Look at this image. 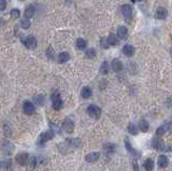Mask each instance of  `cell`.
<instances>
[{"instance_id":"obj_14","label":"cell","mask_w":172,"mask_h":171,"mask_svg":"<svg viewBox=\"0 0 172 171\" xmlns=\"http://www.w3.org/2000/svg\"><path fill=\"white\" fill-rule=\"evenodd\" d=\"M111 67L115 72H119L123 70V62L119 59H113L111 62Z\"/></svg>"},{"instance_id":"obj_17","label":"cell","mask_w":172,"mask_h":171,"mask_svg":"<svg viewBox=\"0 0 172 171\" xmlns=\"http://www.w3.org/2000/svg\"><path fill=\"white\" fill-rule=\"evenodd\" d=\"M157 164H158V166H159L160 168H166L167 166L169 165V159H168V157L166 155H160L158 157Z\"/></svg>"},{"instance_id":"obj_7","label":"cell","mask_w":172,"mask_h":171,"mask_svg":"<svg viewBox=\"0 0 172 171\" xmlns=\"http://www.w3.org/2000/svg\"><path fill=\"white\" fill-rule=\"evenodd\" d=\"M28 159H29V155L27 153H21L19 155H16V157H15L16 162L23 166L26 165V164L28 162Z\"/></svg>"},{"instance_id":"obj_6","label":"cell","mask_w":172,"mask_h":171,"mask_svg":"<svg viewBox=\"0 0 172 171\" xmlns=\"http://www.w3.org/2000/svg\"><path fill=\"white\" fill-rule=\"evenodd\" d=\"M23 111L25 114H34L36 112V107L32 102L30 101H25L24 104H23Z\"/></svg>"},{"instance_id":"obj_31","label":"cell","mask_w":172,"mask_h":171,"mask_svg":"<svg viewBox=\"0 0 172 171\" xmlns=\"http://www.w3.org/2000/svg\"><path fill=\"white\" fill-rule=\"evenodd\" d=\"M10 15L12 17L13 19H19V16H21V11L19 9H12L11 10V12H10Z\"/></svg>"},{"instance_id":"obj_20","label":"cell","mask_w":172,"mask_h":171,"mask_svg":"<svg viewBox=\"0 0 172 171\" xmlns=\"http://www.w3.org/2000/svg\"><path fill=\"white\" fill-rule=\"evenodd\" d=\"M154 162H153V159L152 158H147L145 162H144L143 164V167L144 169L146 171H153L154 170Z\"/></svg>"},{"instance_id":"obj_24","label":"cell","mask_w":172,"mask_h":171,"mask_svg":"<svg viewBox=\"0 0 172 171\" xmlns=\"http://www.w3.org/2000/svg\"><path fill=\"white\" fill-rule=\"evenodd\" d=\"M139 129H140L141 131H143V132H146V131H148V129H150V124L147 123V121L142 119V121H140V123H139Z\"/></svg>"},{"instance_id":"obj_33","label":"cell","mask_w":172,"mask_h":171,"mask_svg":"<svg viewBox=\"0 0 172 171\" xmlns=\"http://www.w3.org/2000/svg\"><path fill=\"white\" fill-rule=\"evenodd\" d=\"M46 56L49 57L50 59H54L55 58V52H54V49L52 47H49L46 49Z\"/></svg>"},{"instance_id":"obj_37","label":"cell","mask_w":172,"mask_h":171,"mask_svg":"<svg viewBox=\"0 0 172 171\" xmlns=\"http://www.w3.org/2000/svg\"><path fill=\"white\" fill-rule=\"evenodd\" d=\"M4 134H6V136H10V135H11V129H10L8 124L4 125Z\"/></svg>"},{"instance_id":"obj_25","label":"cell","mask_w":172,"mask_h":171,"mask_svg":"<svg viewBox=\"0 0 172 171\" xmlns=\"http://www.w3.org/2000/svg\"><path fill=\"white\" fill-rule=\"evenodd\" d=\"M127 129H128L129 134L132 135V136H136V135H138V132H139V129H138V127L133 124V123H129Z\"/></svg>"},{"instance_id":"obj_16","label":"cell","mask_w":172,"mask_h":171,"mask_svg":"<svg viewBox=\"0 0 172 171\" xmlns=\"http://www.w3.org/2000/svg\"><path fill=\"white\" fill-rule=\"evenodd\" d=\"M36 6L34 4H29L27 8L25 9V17H27V19H30V17H32V16L36 14Z\"/></svg>"},{"instance_id":"obj_30","label":"cell","mask_w":172,"mask_h":171,"mask_svg":"<svg viewBox=\"0 0 172 171\" xmlns=\"http://www.w3.org/2000/svg\"><path fill=\"white\" fill-rule=\"evenodd\" d=\"M34 102L37 103L38 106H43L44 104V100H45V98H44L43 95H38V96H36L34 98Z\"/></svg>"},{"instance_id":"obj_9","label":"cell","mask_w":172,"mask_h":171,"mask_svg":"<svg viewBox=\"0 0 172 171\" xmlns=\"http://www.w3.org/2000/svg\"><path fill=\"white\" fill-rule=\"evenodd\" d=\"M2 150L6 155H11L12 152L14 151V145L9 141H3L2 142Z\"/></svg>"},{"instance_id":"obj_13","label":"cell","mask_w":172,"mask_h":171,"mask_svg":"<svg viewBox=\"0 0 172 171\" xmlns=\"http://www.w3.org/2000/svg\"><path fill=\"white\" fill-rule=\"evenodd\" d=\"M117 36L122 40L127 39V37H128V30H127L125 26H119L118 28H117Z\"/></svg>"},{"instance_id":"obj_26","label":"cell","mask_w":172,"mask_h":171,"mask_svg":"<svg viewBox=\"0 0 172 171\" xmlns=\"http://www.w3.org/2000/svg\"><path fill=\"white\" fill-rule=\"evenodd\" d=\"M167 131H168V126H167V125H161L160 127L157 128L156 136L157 137H161V136H163V135L166 134Z\"/></svg>"},{"instance_id":"obj_5","label":"cell","mask_w":172,"mask_h":171,"mask_svg":"<svg viewBox=\"0 0 172 171\" xmlns=\"http://www.w3.org/2000/svg\"><path fill=\"white\" fill-rule=\"evenodd\" d=\"M63 128L66 132L71 134V132H73V130H74V122L72 121L70 117H67L63 123Z\"/></svg>"},{"instance_id":"obj_11","label":"cell","mask_w":172,"mask_h":171,"mask_svg":"<svg viewBox=\"0 0 172 171\" xmlns=\"http://www.w3.org/2000/svg\"><path fill=\"white\" fill-rule=\"evenodd\" d=\"M152 145L156 150H161V151L165 150V142L160 138H154L153 141H152Z\"/></svg>"},{"instance_id":"obj_12","label":"cell","mask_w":172,"mask_h":171,"mask_svg":"<svg viewBox=\"0 0 172 171\" xmlns=\"http://www.w3.org/2000/svg\"><path fill=\"white\" fill-rule=\"evenodd\" d=\"M123 53L127 57H132L135 55V47L130 44H126L125 47H123Z\"/></svg>"},{"instance_id":"obj_18","label":"cell","mask_w":172,"mask_h":171,"mask_svg":"<svg viewBox=\"0 0 172 171\" xmlns=\"http://www.w3.org/2000/svg\"><path fill=\"white\" fill-rule=\"evenodd\" d=\"M69 59H70V55H69L68 52H63L57 56V62L59 64H65V62H68Z\"/></svg>"},{"instance_id":"obj_32","label":"cell","mask_w":172,"mask_h":171,"mask_svg":"<svg viewBox=\"0 0 172 171\" xmlns=\"http://www.w3.org/2000/svg\"><path fill=\"white\" fill-rule=\"evenodd\" d=\"M21 27L23 29H28L30 27V21H29V19H27V17L23 19L21 21Z\"/></svg>"},{"instance_id":"obj_39","label":"cell","mask_w":172,"mask_h":171,"mask_svg":"<svg viewBox=\"0 0 172 171\" xmlns=\"http://www.w3.org/2000/svg\"><path fill=\"white\" fill-rule=\"evenodd\" d=\"M3 24H4V21H3L2 19H0V27H2Z\"/></svg>"},{"instance_id":"obj_3","label":"cell","mask_w":172,"mask_h":171,"mask_svg":"<svg viewBox=\"0 0 172 171\" xmlns=\"http://www.w3.org/2000/svg\"><path fill=\"white\" fill-rule=\"evenodd\" d=\"M121 11H122V14H123V16H124V19H125L126 22L131 23L132 17H133V15H132V8L131 6H128V4H124V6H122Z\"/></svg>"},{"instance_id":"obj_41","label":"cell","mask_w":172,"mask_h":171,"mask_svg":"<svg viewBox=\"0 0 172 171\" xmlns=\"http://www.w3.org/2000/svg\"><path fill=\"white\" fill-rule=\"evenodd\" d=\"M170 54H171V57H172V47L170 49Z\"/></svg>"},{"instance_id":"obj_38","label":"cell","mask_w":172,"mask_h":171,"mask_svg":"<svg viewBox=\"0 0 172 171\" xmlns=\"http://www.w3.org/2000/svg\"><path fill=\"white\" fill-rule=\"evenodd\" d=\"M163 151H166V152H172V144H169V145H167V147H165Z\"/></svg>"},{"instance_id":"obj_2","label":"cell","mask_w":172,"mask_h":171,"mask_svg":"<svg viewBox=\"0 0 172 171\" xmlns=\"http://www.w3.org/2000/svg\"><path fill=\"white\" fill-rule=\"evenodd\" d=\"M22 42L27 49H29V50H34V49H36L38 45L37 39H36L34 36H28V37H26V38H23Z\"/></svg>"},{"instance_id":"obj_27","label":"cell","mask_w":172,"mask_h":171,"mask_svg":"<svg viewBox=\"0 0 172 171\" xmlns=\"http://www.w3.org/2000/svg\"><path fill=\"white\" fill-rule=\"evenodd\" d=\"M110 70V65L108 62H103L102 65L100 66V73L101 74H108Z\"/></svg>"},{"instance_id":"obj_21","label":"cell","mask_w":172,"mask_h":171,"mask_svg":"<svg viewBox=\"0 0 172 171\" xmlns=\"http://www.w3.org/2000/svg\"><path fill=\"white\" fill-rule=\"evenodd\" d=\"M81 96L84 98V99H88L89 97L91 96V88L88 86H85L82 88L81 90Z\"/></svg>"},{"instance_id":"obj_36","label":"cell","mask_w":172,"mask_h":171,"mask_svg":"<svg viewBox=\"0 0 172 171\" xmlns=\"http://www.w3.org/2000/svg\"><path fill=\"white\" fill-rule=\"evenodd\" d=\"M38 164V158L36 157V156H34V157H31L30 158V165L32 166V167H36Z\"/></svg>"},{"instance_id":"obj_40","label":"cell","mask_w":172,"mask_h":171,"mask_svg":"<svg viewBox=\"0 0 172 171\" xmlns=\"http://www.w3.org/2000/svg\"><path fill=\"white\" fill-rule=\"evenodd\" d=\"M132 2H136V1H142V0H131Z\"/></svg>"},{"instance_id":"obj_19","label":"cell","mask_w":172,"mask_h":171,"mask_svg":"<svg viewBox=\"0 0 172 171\" xmlns=\"http://www.w3.org/2000/svg\"><path fill=\"white\" fill-rule=\"evenodd\" d=\"M168 15V11L165 8H158L156 11V17L158 19H165Z\"/></svg>"},{"instance_id":"obj_15","label":"cell","mask_w":172,"mask_h":171,"mask_svg":"<svg viewBox=\"0 0 172 171\" xmlns=\"http://www.w3.org/2000/svg\"><path fill=\"white\" fill-rule=\"evenodd\" d=\"M52 101H53V109L56 110V111H58V110H60L61 108H63L64 106V101L63 99L59 97H56V98H54V99H52Z\"/></svg>"},{"instance_id":"obj_23","label":"cell","mask_w":172,"mask_h":171,"mask_svg":"<svg viewBox=\"0 0 172 171\" xmlns=\"http://www.w3.org/2000/svg\"><path fill=\"white\" fill-rule=\"evenodd\" d=\"M106 40L109 42V45H113V47H115V45H117L119 43V41L117 40V37L114 34H109V37L106 38Z\"/></svg>"},{"instance_id":"obj_28","label":"cell","mask_w":172,"mask_h":171,"mask_svg":"<svg viewBox=\"0 0 172 171\" xmlns=\"http://www.w3.org/2000/svg\"><path fill=\"white\" fill-rule=\"evenodd\" d=\"M103 149H104L106 154H112V153H114V151H115V144H113V143H108V144H106V145L103 146Z\"/></svg>"},{"instance_id":"obj_29","label":"cell","mask_w":172,"mask_h":171,"mask_svg":"<svg viewBox=\"0 0 172 171\" xmlns=\"http://www.w3.org/2000/svg\"><path fill=\"white\" fill-rule=\"evenodd\" d=\"M96 55H97V53H96V50H95V49H93V47L88 49V50L86 51V53H85V56L87 57V58H89V59L95 58V57H96Z\"/></svg>"},{"instance_id":"obj_42","label":"cell","mask_w":172,"mask_h":171,"mask_svg":"<svg viewBox=\"0 0 172 171\" xmlns=\"http://www.w3.org/2000/svg\"><path fill=\"white\" fill-rule=\"evenodd\" d=\"M21 1H24V0H21Z\"/></svg>"},{"instance_id":"obj_8","label":"cell","mask_w":172,"mask_h":171,"mask_svg":"<svg viewBox=\"0 0 172 171\" xmlns=\"http://www.w3.org/2000/svg\"><path fill=\"white\" fill-rule=\"evenodd\" d=\"M99 157H100V154H99V153L93 152L85 156V160L87 162H89V164H94V162H96L98 159H99Z\"/></svg>"},{"instance_id":"obj_1","label":"cell","mask_w":172,"mask_h":171,"mask_svg":"<svg viewBox=\"0 0 172 171\" xmlns=\"http://www.w3.org/2000/svg\"><path fill=\"white\" fill-rule=\"evenodd\" d=\"M54 136H55V131H54L53 129H49L47 131H45L43 134H41L40 138H39V141H38V144H39V145H43V144H45V143L47 142V141L52 140L54 138Z\"/></svg>"},{"instance_id":"obj_22","label":"cell","mask_w":172,"mask_h":171,"mask_svg":"<svg viewBox=\"0 0 172 171\" xmlns=\"http://www.w3.org/2000/svg\"><path fill=\"white\" fill-rule=\"evenodd\" d=\"M75 45H76V47H78L79 50H84L87 47V41L85 40V39H83V38H79L78 40H76Z\"/></svg>"},{"instance_id":"obj_10","label":"cell","mask_w":172,"mask_h":171,"mask_svg":"<svg viewBox=\"0 0 172 171\" xmlns=\"http://www.w3.org/2000/svg\"><path fill=\"white\" fill-rule=\"evenodd\" d=\"M125 147H126V150L128 151L130 154H131L132 156H139L140 155V153L138 152L137 150H135L133 147H132V145H131V143H130V141H129V139L128 138H126L125 139Z\"/></svg>"},{"instance_id":"obj_4","label":"cell","mask_w":172,"mask_h":171,"mask_svg":"<svg viewBox=\"0 0 172 171\" xmlns=\"http://www.w3.org/2000/svg\"><path fill=\"white\" fill-rule=\"evenodd\" d=\"M87 113L89 116L94 118H99L101 115V109L96 104H89L87 107Z\"/></svg>"},{"instance_id":"obj_34","label":"cell","mask_w":172,"mask_h":171,"mask_svg":"<svg viewBox=\"0 0 172 171\" xmlns=\"http://www.w3.org/2000/svg\"><path fill=\"white\" fill-rule=\"evenodd\" d=\"M100 44L101 47H102V49H104V50H106V49H109V42H108V40H106V38H102L100 40Z\"/></svg>"},{"instance_id":"obj_35","label":"cell","mask_w":172,"mask_h":171,"mask_svg":"<svg viewBox=\"0 0 172 171\" xmlns=\"http://www.w3.org/2000/svg\"><path fill=\"white\" fill-rule=\"evenodd\" d=\"M6 8V0H0V11H4Z\"/></svg>"}]
</instances>
